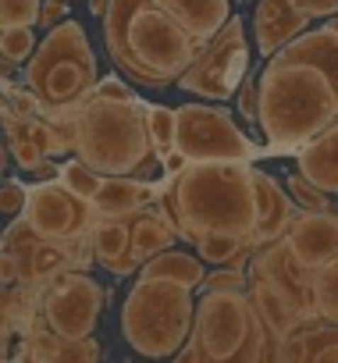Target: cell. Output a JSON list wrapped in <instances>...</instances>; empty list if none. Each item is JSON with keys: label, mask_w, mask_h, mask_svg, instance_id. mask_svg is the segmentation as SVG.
I'll return each instance as SVG.
<instances>
[{"label": "cell", "mask_w": 338, "mask_h": 363, "mask_svg": "<svg viewBox=\"0 0 338 363\" xmlns=\"http://www.w3.org/2000/svg\"><path fill=\"white\" fill-rule=\"evenodd\" d=\"M175 235L196 242L221 232L249 239L257 228V186L249 160H189L160 196Z\"/></svg>", "instance_id": "6da1fadb"}, {"label": "cell", "mask_w": 338, "mask_h": 363, "mask_svg": "<svg viewBox=\"0 0 338 363\" xmlns=\"http://www.w3.org/2000/svg\"><path fill=\"white\" fill-rule=\"evenodd\" d=\"M338 118V89L331 79L299 57L271 54L257 79V125L274 146H303Z\"/></svg>", "instance_id": "7a4b0ae2"}, {"label": "cell", "mask_w": 338, "mask_h": 363, "mask_svg": "<svg viewBox=\"0 0 338 363\" xmlns=\"http://www.w3.org/2000/svg\"><path fill=\"white\" fill-rule=\"evenodd\" d=\"M72 150L89 167L103 174H132L157 160L146 125V104L89 96L86 107L72 118Z\"/></svg>", "instance_id": "3957f363"}, {"label": "cell", "mask_w": 338, "mask_h": 363, "mask_svg": "<svg viewBox=\"0 0 338 363\" xmlns=\"http://www.w3.org/2000/svg\"><path fill=\"white\" fill-rule=\"evenodd\" d=\"M96 57L79 22H57L29 57V89L54 118H75L96 86Z\"/></svg>", "instance_id": "277c9868"}, {"label": "cell", "mask_w": 338, "mask_h": 363, "mask_svg": "<svg viewBox=\"0 0 338 363\" xmlns=\"http://www.w3.org/2000/svg\"><path fill=\"white\" fill-rule=\"evenodd\" d=\"M196 299L189 285L167 278H139L121 306V335L125 342L150 356H175L193 335Z\"/></svg>", "instance_id": "5b68a950"}, {"label": "cell", "mask_w": 338, "mask_h": 363, "mask_svg": "<svg viewBox=\"0 0 338 363\" xmlns=\"http://www.w3.org/2000/svg\"><path fill=\"white\" fill-rule=\"evenodd\" d=\"M264 342L271 338L246 289H207L196 303L189 349H179L175 359H264Z\"/></svg>", "instance_id": "8992f818"}, {"label": "cell", "mask_w": 338, "mask_h": 363, "mask_svg": "<svg viewBox=\"0 0 338 363\" xmlns=\"http://www.w3.org/2000/svg\"><path fill=\"white\" fill-rule=\"evenodd\" d=\"M246 29L235 15H228V22L196 47L189 68L179 75V86L207 100H228L246 75Z\"/></svg>", "instance_id": "52a82bcc"}, {"label": "cell", "mask_w": 338, "mask_h": 363, "mask_svg": "<svg viewBox=\"0 0 338 363\" xmlns=\"http://www.w3.org/2000/svg\"><path fill=\"white\" fill-rule=\"evenodd\" d=\"M175 150L186 160H253V143L221 107L182 104L175 107Z\"/></svg>", "instance_id": "ba28073f"}, {"label": "cell", "mask_w": 338, "mask_h": 363, "mask_svg": "<svg viewBox=\"0 0 338 363\" xmlns=\"http://www.w3.org/2000/svg\"><path fill=\"white\" fill-rule=\"evenodd\" d=\"M107 303V289L93 281L86 271H61L47 278L43 289V324L61 338H86L93 335L100 310Z\"/></svg>", "instance_id": "9c48e42d"}, {"label": "cell", "mask_w": 338, "mask_h": 363, "mask_svg": "<svg viewBox=\"0 0 338 363\" xmlns=\"http://www.w3.org/2000/svg\"><path fill=\"white\" fill-rule=\"evenodd\" d=\"M26 221L29 228L40 235V239H50V242H75L82 235H89L96 214L86 200H79L61 178H50V182H40V186L29 189L26 196Z\"/></svg>", "instance_id": "30bf717a"}, {"label": "cell", "mask_w": 338, "mask_h": 363, "mask_svg": "<svg viewBox=\"0 0 338 363\" xmlns=\"http://www.w3.org/2000/svg\"><path fill=\"white\" fill-rule=\"evenodd\" d=\"M285 242L306 271L327 264L331 257H338V214H331V211L292 214V221L285 228Z\"/></svg>", "instance_id": "8fae6325"}, {"label": "cell", "mask_w": 338, "mask_h": 363, "mask_svg": "<svg viewBox=\"0 0 338 363\" xmlns=\"http://www.w3.org/2000/svg\"><path fill=\"white\" fill-rule=\"evenodd\" d=\"M253 22H257V50L264 57L278 54L292 36H299L310 26V18L292 4V0H260Z\"/></svg>", "instance_id": "7c38bea8"}, {"label": "cell", "mask_w": 338, "mask_h": 363, "mask_svg": "<svg viewBox=\"0 0 338 363\" xmlns=\"http://www.w3.org/2000/svg\"><path fill=\"white\" fill-rule=\"evenodd\" d=\"M253 186H257V228L249 235L253 246L274 242L278 235H285L288 221H292V200L281 193V186L260 167H253Z\"/></svg>", "instance_id": "4fadbf2b"}, {"label": "cell", "mask_w": 338, "mask_h": 363, "mask_svg": "<svg viewBox=\"0 0 338 363\" xmlns=\"http://www.w3.org/2000/svg\"><path fill=\"white\" fill-rule=\"evenodd\" d=\"M299 174L310 178L327 196H338V118L331 125H324L313 139L303 143Z\"/></svg>", "instance_id": "5bb4252c"}, {"label": "cell", "mask_w": 338, "mask_h": 363, "mask_svg": "<svg viewBox=\"0 0 338 363\" xmlns=\"http://www.w3.org/2000/svg\"><path fill=\"white\" fill-rule=\"evenodd\" d=\"M249 306L257 310V317L264 320V328L274 342H281L288 331H295V324L306 317L274 281L257 278V274H249Z\"/></svg>", "instance_id": "9a60e30c"}, {"label": "cell", "mask_w": 338, "mask_h": 363, "mask_svg": "<svg viewBox=\"0 0 338 363\" xmlns=\"http://www.w3.org/2000/svg\"><path fill=\"white\" fill-rule=\"evenodd\" d=\"M153 193H157L153 186L135 182L128 174H103L89 207H93L96 218H128V214H139L142 207H150Z\"/></svg>", "instance_id": "2e32d148"}, {"label": "cell", "mask_w": 338, "mask_h": 363, "mask_svg": "<svg viewBox=\"0 0 338 363\" xmlns=\"http://www.w3.org/2000/svg\"><path fill=\"white\" fill-rule=\"evenodd\" d=\"M128 235H132V228L121 218H96L93 228H89V250L118 278H125V274H132L139 267V260L128 250Z\"/></svg>", "instance_id": "e0dca14e"}, {"label": "cell", "mask_w": 338, "mask_h": 363, "mask_svg": "<svg viewBox=\"0 0 338 363\" xmlns=\"http://www.w3.org/2000/svg\"><path fill=\"white\" fill-rule=\"evenodd\" d=\"M153 4L164 8L196 43L210 40L228 22V15H232L228 0H153Z\"/></svg>", "instance_id": "ac0fdd59"}, {"label": "cell", "mask_w": 338, "mask_h": 363, "mask_svg": "<svg viewBox=\"0 0 338 363\" xmlns=\"http://www.w3.org/2000/svg\"><path fill=\"white\" fill-rule=\"evenodd\" d=\"M278 54H281V57H299V61L317 65V68L331 79V86L338 89V33H331L327 26H324V29H313V33L292 36Z\"/></svg>", "instance_id": "d6986e66"}, {"label": "cell", "mask_w": 338, "mask_h": 363, "mask_svg": "<svg viewBox=\"0 0 338 363\" xmlns=\"http://www.w3.org/2000/svg\"><path fill=\"white\" fill-rule=\"evenodd\" d=\"M128 228H132L128 250H132V257H135L139 264L175 242V225L167 221V214H160V211H146V207H142L139 218H135Z\"/></svg>", "instance_id": "ffe728a7"}, {"label": "cell", "mask_w": 338, "mask_h": 363, "mask_svg": "<svg viewBox=\"0 0 338 363\" xmlns=\"http://www.w3.org/2000/svg\"><path fill=\"white\" fill-rule=\"evenodd\" d=\"M274 356H281V359H338V324L324 320V328L288 331Z\"/></svg>", "instance_id": "44dd1931"}, {"label": "cell", "mask_w": 338, "mask_h": 363, "mask_svg": "<svg viewBox=\"0 0 338 363\" xmlns=\"http://www.w3.org/2000/svg\"><path fill=\"white\" fill-rule=\"evenodd\" d=\"M142 278H167V281L200 289L203 285V264L193 253H182V250L167 246V250L153 253L150 260H142Z\"/></svg>", "instance_id": "7402d4cb"}, {"label": "cell", "mask_w": 338, "mask_h": 363, "mask_svg": "<svg viewBox=\"0 0 338 363\" xmlns=\"http://www.w3.org/2000/svg\"><path fill=\"white\" fill-rule=\"evenodd\" d=\"M310 292H313V313L327 324H338V257L313 267Z\"/></svg>", "instance_id": "603a6c76"}, {"label": "cell", "mask_w": 338, "mask_h": 363, "mask_svg": "<svg viewBox=\"0 0 338 363\" xmlns=\"http://www.w3.org/2000/svg\"><path fill=\"white\" fill-rule=\"evenodd\" d=\"M193 246L200 250V260L218 264V267H239V264L249 257V250H253V242H249V239H239V235H221V232L200 235Z\"/></svg>", "instance_id": "cb8c5ba5"}, {"label": "cell", "mask_w": 338, "mask_h": 363, "mask_svg": "<svg viewBox=\"0 0 338 363\" xmlns=\"http://www.w3.org/2000/svg\"><path fill=\"white\" fill-rule=\"evenodd\" d=\"M0 118H4V132H8V143H11V153H15L18 167L36 171V167H40L47 157H43V150L36 146V139L29 135V121H26L22 114H15V111L0 114Z\"/></svg>", "instance_id": "d4e9b609"}, {"label": "cell", "mask_w": 338, "mask_h": 363, "mask_svg": "<svg viewBox=\"0 0 338 363\" xmlns=\"http://www.w3.org/2000/svg\"><path fill=\"white\" fill-rule=\"evenodd\" d=\"M146 125H150V143H153L157 157L175 150V107L146 104Z\"/></svg>", "instance_id": "484cf974"}, {"label": "cell", "mask_w": 338, "mask_h": 363, "mask_svg": "<svg viewBox=\"0 0 338 363\" xmlns=\"http://www.w3.org/2000/svg\"><path fill=\"white\" fill-rule=\"evenodd\" d=\"M57 178L64 182V186L79 196V200H93V193L100 189V182H103V171H96V167H89L82 157H75V160H68V164H61V171H57Z\"/></svg>", "instance_id": "4316f807"}, {"label": "cell", "mask_w": 338, "mask_h": 363, "mask_svg": "<svg viewBox=\"0 0 338 363\" xmlns=\"http://www.w3.org/2000/svg\"><path fill=\"white\" fill-rule=\"evenodd\" d=\"M36 50V36H33V26H8L4 36H0V54H4V61L11 65H22L29 61Z\"/></svg>", "instance_id": "83f0119b"}, {"label": "cell", "mask_w": 338, "mask_h": 363, "mask_svg": "<svg viewBox=\"0 0 338 363\" xmlns=\"http://www.w3.org/2000/svg\"><path fill=\"white\" fill-rule=\"evenodd\" d=\"M43 0H0V26H36Z\"/></svg>", "instance_id": "f1b7e54d"}, {"label": "cell", "mask_w": 338, "mask_h": 363, "mask_svg": "<svg viewBox=\"0 0 338 363\" xmlns=\"http://www.w3.org/2000/svg\"><path fill=\"white\" fill-rule=\"evenodd\" d=\"M288 196H295V203H299L303 211H331L327 193L317 189L313 182L303 178V174H292V178H288Z\"/></svg>", "instance_id": "f546056e"}, {"label": "cell", "mask_w": 338, "mask_h": 363, "mask_svg": "<svg viewBox=\"0 0 338 363\" xmlns=\"http://www.w3.org/2000/svg\"><path fill=\"white\" fill-rule=\"evenodd\" d=\"M4 96H8L11 111L22 114V118L43 114V100L36 96V89H22V86H8V82H4Z\"/></svg>", "instance_id": "4dcf8cb0"}, {"label": "cell", "mask_w": 338, "mask_h": 363, "mask_svg": "<svg viewBox=\"0 0 338 363\" xmlns=\"http://www.w3.org/2000/svg\"><path fill=\"white\" fill-rule=\"evenodd\" d=\"M26 196H29V189L22 186V182H15V178L0 182V214H22Z\"/></svg>", "instance_id": "1f68e13d"}, {"label": "cell", "mask_w": 338, "mask_h": 363, "mask_svg": "<svg viewBox=\"0 0 338 363\" xmlns=\"http://www.w3.org/2000/svg\"><path fill=\"white\" fill-rule=\"evenodd\" d=\"M203 289H246V274L239 267H218L214 274H203Z\"/></svg>", "instance_id": "d6a6232c"}, {"label": "cell", "mask_w": 338, "mask_h": 363, "mask_svg": "<svg viewBox=\"0 0 338 363\" xmlns=\"http://www.w3.org/2000/svg\"><path fill=\"white\" fill-rule=\"evenodd\" d=\"M93 96H111V100H132L135 93L118 79V75H107V79H96V86H93Z\"/></svg>", "instance_id": "836d02e7"}, {"label": "cell", "mask_w": 338, "mask_h": 363, "mask_svg": "<svg viewBox=\"0 0 338 363\" xmlns=\"http://www.w3.org/2000/svg\"><path fill=\"white\" fill-rule=\"evenodd\" d=\"M239 86H242L239 89V111H242V118H249L257 125V75L242 79Z\"/></svg>", "instance_id": "e575fe53"}, {"label": "cell", "mask_w": 338, "mask_h": 363, "mask_svg": "<svg viewBox=\"0 0 338 363\" xmlns=\"http://www.w3.org/2000/svg\"><path fill=\"white\" fill-rule=\"evenodd\" d=\"M306 18H331L338 15V0H292Z\"/></svg>", "instance_id": "d590c367"}, {"label": "cell", "mask_w": 338, "mask_h": 363, "mask_svg": "<svg viewBox=\"0 0 338 363\" xmlns=\"http://www.w3.org/2000/svg\"><path fill=\"white\" fill-rule=\"evenodd\" d=\"M64 18H68V0H47V4H40V26L54 29Z\"/></svg>", "instance_id": "8d00e7d4"}, {"label": "cell", "mask_w": 338, "mask_h": 363, "mask_svg": "<svg viewBox=\"0 0 338 363\" xmlns=\"http://www.w3.org/2000/svg\"><path fill=\"white\" fill-rule=\"evenodd\" d=\"M22 281V271H18V260L8 253V250H0V289H8V285H18Z\"/></svg>", "instance_id": "74e56055"}, {"label": "cell", "mask_w": 338, "mask_h": 363, "mask_svg": "<svg viewBox=\"0 0 338 363\" xmlns=\"http://www.w3.org/2000/svg\"><path fill=\"white\" fill-rule=\"evenodd\" d=\"M160 160H164V171H167V174H179V171H182V167L189 164V160H186V157L179 153V150H171V153H164Z\"/></svg>", "instance_id": "f35d334b"}, {"label": "cell", "mask_w": 338, "mask_h": 363, "mask_svg": "<svg viewBox=\"0 0 338 363\" xmlns=\"http://www.w3.org/2000/svg\"><path fill=\"white\" fill-rule=\"evenodd\" d=\"M89 11H93L96 18H103V11H107V0H89Z\"/></svg>", "instance_id": "ab89813d"}, {"label": "cell", "mask_w": 338, "mask_h": 363, "mask_svg": "<svg viewBox=\"0 0 338 363\" xmlns=\"http://www.w3.org/2000/svg\"><path fill=\"white\" fill-rule=\"evenodd\" d=\"M11 352H8V338H4V331H0V359H8Z\"/></svg>", "instance_id": "60d3db41"}, {"label": "cell", "mask_w": 338, "mask_h": 363, "mask_svg": "<svg viewBox=\"0 0 338 363\" xmlns=\"http://www.w3.org/2000/svg\"><path fill=\"white\" fill-rule=\"evenodd\" d=\"M4 167H8V150H4V143H0V174H4Z\"/></svg>", "instance_id": "b9f144b4"}, {"label": "cell", "mask_w": 338, "mask_h": 363, "mask_svg": "<svg viewBox=\"0 0 338 363\" xmlns=\"http://www.w3.org/2000/svg\"><path fill=\"white\" fill-rule=\"evenodd\" d=\"M327 29H331V33H338V15H331V22H327Z\"/></svg>", "instance_id": "7bdbcfd3"}, {"label": "cell", "mask_w": 338, "mask_h": 363, "mask_svg": "<svg viewBox=\"0 0 338 363\" xmlns=\"http://www.w3.org/2000/svg\"><path fill=\"white\" fill-rule=\"evenodd\" d=\"M0 36H4V26H0Z\"/></svg>", "instance_id": "ee69618b"}]
</instances>
